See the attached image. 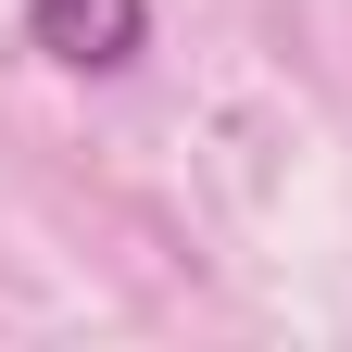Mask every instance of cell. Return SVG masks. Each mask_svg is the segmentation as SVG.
<instances>
[{
	"label": "cell",
	"instance_id": "obj_1",
	"mask_svg": "<svg viewBox=\"0 0 352 352\" xmlns=\"http://www.w3.org/2000/svg\"><path fill=\"white\" fill-rule=\"evenodd\" d=\"M25 38H38L63 76H113V63H139L151 0H25Z\"/></svg>",
	"mask_w": 352,
	"mask_h": 352
}]
</instances>
